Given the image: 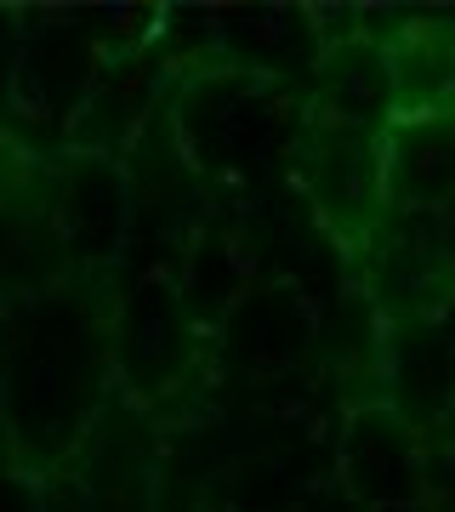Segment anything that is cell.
<instances>
[{"label":"cell","mask_w":455,"mask_h":512,"mask_svg":"<svg viewBox=\"0 0 455 512\" xmlns=\"http://www.w3.org/2000/svg\"><path fill=\"white\" fill-rule=\"evenodd\" d=\"M387 109L399 126H433L455 114V29L450 23H410L387 46Z\"/></svg>","instance_id":"1"}]
</instances>
